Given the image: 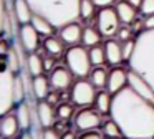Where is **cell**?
Instances as JSON below:
<instances>
[{
	"mask_svg": "<svg viewBox=\"0 0 154 139\" xmlns=\"http://www.w3.org/2000/svg\"><path fill=\"white\" fill-rule=\"evenodd\" d=\"M109 116L126 139H154V104L141 98L129 86L113 94Z\"/></svg>",
	"mask_w": 154,
	"mask_h": 139,
	"instance_id": "obj_1",
	"label": "cell"
},
{
	"mask_svg": "<svg viewBox=\"0 0 154 139\" xmlns=\"http://www.w3.org/2000/svg\"><path fill=\"white\" fill-rule=\"evenodd\" d=\"M33 13L47 18L57 28L80 18L81 0H27Z\"/></svg>",
	"mask_w": 154,
	"mask_h": 139,
	"instance_id": "obj_2",
	"label": "cell"
},
{
	"mask_svg": "<svg viewBox=\"0 0 154 139\" xmlns=\"http://www.w3.org/2000/svg\"><path fill=\"white\" fill-rule=\"evenodd\" d=\"M134 40L136 45L128 66L134 73L143 76L154 89V28L143 30Z\"/></svg>",
	"mask_w": 154,
	"mask_h": 139,
	"instance_id": "obj_3",
	"label": "cell"
},
{
	"mask_svg": "<svg viewBox=\"0 0 154 139\" xmlns=\"http://www.w3.org/2000/svg\"><path fill=\"white\" fill-rule=\"evenodd\" d=\"M5 60H0V116L10 113L15 103V76Z\"/></svg>",
	"mask_w": 154,
	"mask_h": 139,
	"instance_id": "obj_4",
	"label": "cell"
},
{
	"mask_svg": "<svg viewBox=\"0 0 154 139\" xmlns=\"http://www.w3.org/2000/svg\"><path fill=\"white\" fill-rule=\"evenodd\" d=\"M65 63H66V68L71 71V75L76 78H86L93 70L88 50L83 45L68 46V50L65 51Z\"/></svg>",
	"mask_w": 154,
	"mask_h": 139,
	"instance_id": "obj_5",
	"label": "cell"
},
{
	"mask_svg": "<svg viewBox=\"0 0 154 139\" xmlns=\"http://www.w3.org/2000/svg\"><path fill=\"white\" fill-rule=\"evenodd\" d=\"M121 26V20L114 7H104L96 13V28L100 30L101 36L113 38Z\"/></svg>",
	"mask_w": 154,
	"mask_h": 139,
	"instance_id": "obj_6",
	"label": "cell"
},
{
	"mask_svg": "<svg viewBox=\"0 0 154 139\" xmlns=\"http://www.w3.org/2000/svg\"><path fill=\"white\" fill-rule=\"evenodd\" d=\"M96 88L93 86V83L90 79L80 78L78 81H75L71 85V101L76 106L86 108V106L94 104V98H96Z\"/></svg>",
	"mask_w": 154,
	"mask_h": 139,
	"instance_id": "obj_7",
	"label": "cell"
},
{
	"mask_svg": "<svg viewBox=\"0 0 154 139\" xmlns=\"http://www.w3.org/2000/svg\"><path fill=\"white\" fill-rule=\"evenodd\" d=\"M101 113L98 111L96 108H81L80 111L75 114L73 118V122H75V128L78 131H90V129H98L103 122V118H101Z\"/></svg>",
	"mask_w": 154,
	"mask_h": 139,
	"instance_id": "obj_8",
	"label": "cell"
},
{
	"mask_svg": "<svg viewBox=\"0 0 154 139\" xmlns=\"http://www.w3.org/2000/svg\"><path fill=\"white\" fill-rule=\"evenodd\" d=\"M128 86H129L136 94H139L141 98H144L146 101H149L154 104V89L151 88V85L143 78V76L134 73L133 70H128Z\"/></svg>",
	"mask_w": 154,
	"mask_h": 139,
	"instance_id": "obj_9",
	"label": "cell"
},
{
	"mask_svg": "<svg viewBox=\"0 0 154 139\" xmlns=\"http://www.w3.org/2000/svg\"><path fill=\"white\" fill-rule=\"evenodd\" d=\"M18 43L28 53H33L38 48V45H40V33L35 30V26L32 23L20 25V28H18Z\"/></svg>",
	"mask_w": 154,
	"mask_h": 139,
	"instance_id": "obj_10",
	"label": "cell"
},
{
	"mask_svg": "<svg viewBox=\"0 0 154 139\" xmlns=\"http://www.w3.org/2000/svg\"><path fill=\"white\" fill-rule=\"evenodd\" d=\"M81 35H83V26L78 20L63 25L58 32V36L61 38V42L68 46H75L78 43H81Z\"/></svg>",
	"mask_w": 154,
	"mask_h": 139,
	"instance_id": "obj_11",
	"label": "cell"
},
{
	"mask_svg": "<svg viewBox=\"0 0 154 139\" xmlns=\"http://www.w3.org/2000/svg\"><path fill=\"white\" fill-rule=\"evenodd\" d=\"M71 71L66 68V66H55L53 71H50V85L53 89H57V91H65V89H68L71 86V81H73V78H71Z\"/></svg>",
	"mask_w": 154,
	"mask_h": 139,
	"instance_id": "obj_12",
	"label": "cell"
},
{
	"mask_svg": "<svg viewBox=\"0 0 154 139\" xmlns=\"http://www.w3.org/2000/svg\"><path fill=\"white\" fill-rule=\"evenodd\" d=\"M35 109H37V119L43 129L51 128L55 124V121H57V109L47 99H40L37 103V106H35Z\"/></svg>",
	"mask_w": 154,
	"mask_h": 139,
	"instance_id": "obj_13",
	"label": "cell"
},
{
	"mask_svg": "<svg viewBox=\"0 0 154 139\" xmlns=\"http://www.w3.org/2000/svg\"><path fill=\"white\" fill-rule=\"evenodd\" d=\"M128 86V70L121 68V66H114L109 73H108V83L106 89L111 94H116L123 88Z\"/></svg>",
	"mask_w": 154,
	"mask_h": 139,
	"instance_id": "obj_14",
	"label": "cell"
},
{
	"mask_svg": "<svg viewBox=\"0 0 154 139\" xmlns=\"http://www.w3.org/2000/svg\"><path fill=\"white\" fill-rule=\"evenodd\" d=\"M18 131H20V124L15 114L7 113V114L0 116V136L4 139H14Z\"/></svg>",
	"mask_w": 154,
	"mask_h": 139,
	"instance_id": "obj_15",
	"label": "cell"
},
{
	"mask_svg": "<svg viewBox=\"0 0 154 139\" xmlns=\"http://www.w3.org/2000/svg\"><path fill=\"white\" fill-rule=\"evenodd\" d=\"M104 53H106V63L113 66H118L123 63V51H121V40L108 38L103 45Z\"/></svg>",
	"mask_w": 154,
	"mask_h": 139,
	"instance_id": "obj_16",
	"label": "cell"
},
{
	"mask_svg": "<svg viewBox=\"0 0 154 139\" xmlns=\"http://www.w3.org/2000/svg\"><path fill=\"white\" fill-rule=\"evenodd\" d=\"M15 116L18 119V124H20V129L22 131H28V129L33 126V113H32V106L28 103V99L18 103L17 104V109H15Z\"/></svg>",
	"mask_w": 154,
	"mask_h": 139,
	"instance_id": "obj_17",
	"label": "cell"
},
{
	"mask_svg": "<svg viewBox=\"0 0 154 139\" xmlns=\"http://www.w3.org/2000/svg\"><path fill=\"white\" fill-rule=\"evenodd\" d=\"M14 7V15L17 18V22L20 25H25V23L32 22V17H33V10H32L30 3L27 0H14L12 3Z\"/></svg>",
	"mask_w": 154,
	"mask_h": 139,
	"instance_id": "obj_18",
	"label": "cell"
},
{
	"mask_svg": "<svg viewBox=\"0 0 154 139\" xmlns=\"http://www.w3.org/2000/svg\"><path fill=\"white\" fill-rule=\"evenodd\" d=\"M114 8H116L118 17H119V20H121L123 25H129V23L134 22L136 13H137V8H134L128 0H118L116 5H114Z\"/></svg>",
	"mask_w": 154,
	"mask_h": 139,
	"instance_id": "obj_19",
	"label": "cell"
},
{
	"mask_svg": "<svg viewBox=\"0 0 154 139\" xmlns=\"http://www.w3.org/2000/svg\"><path fill=\"white\" fill-rule=\"evenodd\" d=\"M50 78H47L45 75H38L32 79V93H33L35 99H45L50 93Z\"/></svg>",
	"mask_w": 154,
	"mask_h": 139,
	"instance_id": "obj_20",
	"label": "cell"
},
{
	"mask_svg": "<svg viewBox=\"0 0 154 139\" xmlns=\"http://www.w3.org/2000/svg\"><path fill=\"white\" fill-rule=\"evenodd\" d=\"M111 101H113V94L108 89H100L94 98V108L101 113V114H109L111 111Z\"/></svg>",
	"mask_w": 154,
	"mask_h": 139,
	"instance_id": "obj_21",
	"label": "cell"
},
{
	"mask_svg": "<svg viewBox=\"0 0 154 139\" xmlns=\"http://www.w3.org/2000/svg\"><path fill=\"white\" fill-rule=\"evenodd\" d=\"M63 45L65 43L61 42L60 36L50 35V36H45V40H43V50L47 51V55L55 56V58L63 55Z\"/></svg>",
	"mask_w": 154,
	"mask_h": 139,
	"instance_id": "obj_22",
	"label": "cell"
},
{
	"mask_svg": "<svg viewBox=\"0 0 154 139\" xmlns=\"http://www.w3.org/2000/svg\"><path fill=\"white\" fill-rule=\"evenodd\" d=\"M27 71L28 75L32 76V78H35V76L38 75H43V58H42L38 53H28L27 56Z\"/></svg>",
	"mask_w": 154,
	"mask_h": 139,
	"instance_id": "obj_23",
	"label": "cell"
},
{
	"mask_svg": "<svg viewBox=\"0 0 154 139\" xmlns=\"http://www.w3.org/2000/svg\"><path fill=\"white\" fill-rule=\"evenodd\" d=\"M108 73L109 71H106L104 66H93L88 79L93 83V86L96 89H103V88H106V83H108Z\"/></svg>",
	"mask_w": 154,
	"mask_h": 139,
	"instance_id": "obj_24",
	"label": "cell"
},
{
	"mask_svg": "<svg viewBox=\"0 0 154 139\" xmlns=\"http://www.w3.org/2000/svg\"><path fill=\"white\" fill-rule=\"evenodd\" d=\"M30 23L35 26V30H37V32L40 33L42 36H50V35H53V32L57 30V26H53L47 18H43V17L37 15V13H33V17H32V22H30Z\"/></svg>",
	"mask_w": 154,
	"mask_h": 139,
	"instance_id": "obj_25",
	"label": "cell"
},
{
	"mask_svg": "<svg viewBox=\"0 0 154 139\" xmlns=\"http://www.w3.org/2000/svg\"><path fill=\"white\" fill-rule=\"evenodd\" d=\"M100 40H101V33L98 28H93V26H85L83 28V35H81V45L83 46H96L100 45Z\"/></svg>",
	"mask_w": 154,
	"mask_h": 139,
	"instance_id": "obj_26",
	"label": "cell"
},
{
	"mask_svg": "<svg viewBox=\"0 0 154 139\" xmlns=\"http://www.w3.org/2000/svg\"><path fill=\"white\" fill-rule=\"evenodd\" d=\"M101 132L104 134L106 139H118V137H123V132H121L119 126L116 124L113 118L109 116V119L101 122Z\"/></svg>",
	"mask_w": 154,
	"mask_h": 139,
	"instance_id": "obj_27",
	"label": "cell"
},
{
	"mask_svg": "<svg viewBox=\"0 0 154 139\" xmlns=\"http://www.w3.org/2000/svg\"><path fill=\"white\" fill-rule=\"evenodd\" d=\"M10 23H8V7L7 0H0V38L10 33Z\"/></svg>",
	"mask_w": 154,
	"mask_h": 139,
	"instance_id": "obj_28",
	"label": "cell"
},
{
	"mask_svg": "<svg viewBox=\"0 0 154 139\" xmlns=\"http://www.w3.org/2000/svg\"><path fill=\"white\" fill-rule=\"evenodd\" d=\"M88 55H90V61L93 66H103L106 63V53H104V48L100 45L91 46L88 50Z\"/></svg>",
	"mask_w": 154,
	"mask_h": 139,
	"instance_id": "obj_29",
	"label": "cell"
},
{
	"mask_svg": "<svg viewBox=\"0 0 154 139\" xmlns=\"http://www.w3.org/2000/svg\"><path fill=\"white\" fill-rule=\"evenodd\" d=\"M96 13V5L91 0H81L80 2V18L81 20H90Z\"/></svg>",
	"mask_w": 154,
	"mask_h": 139,
	"instance_id": "obj_30",
	"label": "cell"
},
{
	"mask_svg": "<svg viewBox=\"0 0 154 139\" xmlns=\"http://www.w3.org/2000/svg\"><path fill=\"white\" fill-rule=\"evenodd\" d=\"M73 116V106L70 103H60L57 108V118L61 119V121H66Z\"/></svg>",
	"mask_w": 154,
	"mask_h": 139,
	"instance_id": "obj_31",
	"label": "cell"
},
{
	"mask_svg": "<svg viewBox=\"0 0 154 139\" xmlns=\"http://www.w3.org/2000/svg\"><path fill=\"white\" fill-rule=\"evenodd\" d=\"M134 45H136V40L134 38H129V40H124L121 42V51H123V61H129L131 55L134 51Z\"/></svg>",
	"mask_w": 154,
	"mask_h": 139,
	"instance_id": "obj_32",
	"label": "cell"
},
{
	"mask_svg": "<svg viewBox=\"0 0 154 139\" xmlns=\"http://www.w3.org/2000/svg\"><path fill=\"white\" fill-rule=\"evenodd\" d=\"M78 139H106L104 134L101 132V129H90V131H83Z\"/></svg>",
	"mask_w": 154,
	"mask_h": 139,
	"instance_id": "obj_33",
	"label": "cell"
},
{
	"mask_svg": "<svg viewBox=\"0 0 154 139\" xmlns=\"http://www.w3.org/2000/svg\"><path fill=\"white\" fill-rule=\"evenodd\" d=\"M139 12L143 13L144 17H149L154 13V0H143L139 7Z\"/></svg>",
	"mask_w": 154,
	"mask_h": 139,
	"instance_id": "obj_34",
	"label": "cell"
},
{
	"mask_svg": "<svg viewBox=\"0 0 154 139\" xmlns=\"http://www.w3.org/2000/svg\"><path fill=\"white\" fill-rule=\"evenodd\" d=\"M42 139H61V136L58 134L57 129L53 128H45L42 131Z\"/></svg>",
	"mask_w": 154,
	"mask_h": 139,
	"instance_id": "obj_35",
	"label": "cell"
},
{
	"mask_svg": "<svg viewBox=\"0 0 154 139\" xmlns=\"http://www.w3.org/2000/svg\"><path fill=\"white\" fill-rule=\"evenodd\" d=\"M118 38L121 40V42H124V40H129V38H133V35H131V28L128 25H123V26H119V30H118Z\"/></svg>",
	"mask_w": 154,
	"mask_h": 139,
	"instance_id": "obj_36",
	"label": "cell"
},
{
	"mask_svg": "<svg viewBox=\"0 0 154 139\" xmlns=\"http://www.w3.org/2000/svg\"><path fill=\"white\" fill-rule=\"evenodd\" d=\"M53 68H55V56L47 55L43 58V70L45 71H53Z\"/></svg>",
	"mask_w": 154,
	"mask_h": 139,
	"instance_id": "obj_37",
	"label": "cell"
},
{
	"mask_svg": "<svg viewBox=\"0 0 154 139\" xmlns=\"http://www.w3.org/2000/svg\"><path fill=\"white\" fill-rule=\"evenodd\" d=\"M45 99H47L50 104H60V91H57V89H55V91H50Z\"/></svg>",
	"mask_w": 154,
	"mask_h": 139,
	"instance_id": "obj_38",
	"label": "cell"
},
{
	"mask_svg": "<svg viewBox=\"0 0 154 139\" xmlns=\"http://www.w3.org/2000/svg\"><path fill=\"white\" fill-rule=\"evenodd\" d=\"M98 8H104V7H113V3H116V0H91Z\"/></svg>",
	"mask_w": 154,
	"mask_h": 139,
	"instance_id": "obj_39",
	"label": "cell"
},
{
	"mask_svg": "<svg viewBox=\"0 0 154 139\" xmlns=\"http://www.w3.org/2000/svg\"><path fill=\"white\" fill-rule=\"evenodd\" d=\"M143 25H144V30H151V28H154V13L144 18Z\"/></svg>",
	"mask_w": 154,
	"mask_h": 139,
	"instance_id": "obj_40",
	"label": "cell"
},
{
	"mask_svg": "<svg viewBox=\"0 0 154 139\" xmlns=\"http://www.w3.org/2000/svg\"><path fill=\"white\" fill-rule=\"evenodd\" d=\"M61 139H78V137H76V134H75L73 131H66V132L61 134Z\"/></svg>",
	"mask_w": 154,
	"mask_h": 139,
	"instance_id": "obj_41",
	"label": "cell"
},
{
	"mask_svg": "<svg viewBox=\"0 0 154 139\" xmlns=\"http://www.w3.org/2000/svg\"><path fill=\"white\" fill-rule=\"evenodd\" d=\"M20 139H35V136L30 131H23V134L20 136Z\"/></svg>",
	"mask_w": 154,
	"mask_h": 139,
	"instance_id": "obj_42",
	"label": "cell"
},
{
	"mask_svg": "<svg viewBox=\"0 0 154 139\" xmlns=\"http://www.w3.org/2000/svg\"><path fill=\"white\" fill-rule=\"evenodd\" d=\"M128 2H129L131 5L134 7V8H137V10H139V7H141V3H143V0H128Z\"/></svg>",
	"mask_w": 154,
	"mask_h": 139,
	"instance_id": "obj_43",
	"label": "cell"
},
{
	"mask_svg": "<svg viewBox=\"0 0 154 139\" xmlns=\"http://www.w3.org/2000/svg\"><path fill=\"white\" fill-rule=\"evenodd\" d=\"M118 139H126V137H118Z\"/></svg>",
	"mask_w": 154,
	"mask_h": 139,
	"instance_id": "obj_44",
	"label": "cell"
},
{
	"mask_svg": "<svg viewBox=\"0 0 154 139\" xmlns=\"http://www.w3.org/2000/svg\"><path fill=\"white\" fill-rule=\"evenodd\" d=\"M146 139H149V137H146Z\"/></svg>",
	"mask_w": 154,
	"mask_h": 139,
	"instance_id": "obj_45",
	"label": "cell"
}]
</instances>
